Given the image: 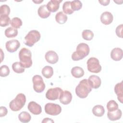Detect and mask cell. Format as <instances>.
Returning <instances> with one entry per match:
<instances>
[{
    "instance_id": "cell-23",
    "label": "cell",
    "mask_w": 123,
    "mask_h": 123,
    "mask_svg": "<svg viewBox=\"0 0 123 123\" xmlns=\"http://www.w3.org/2000/svg\"><path fill=\"white\" fill-rule=\"evenodd\" d=\"M67 16L62 12H59L55 15L56 21L59 24H64L67 21Z\"/></svg>"
},
{
    "instance_id": "cell-32",
    "label": "cell",
    "mask_w": 123,
    "mask_h": 123,
    "mask_svg": "<svg viewBox=\"0 0 123 123\" xmlns=\"http://www.w3.org/2000/svg\"><path fill=\"white\" fill-rule=\"evenodd\" d=\"M11 22V20L8 15L0 16V25L1 27H5L8 25Z\"/></svg>"
},
{
    "instance_id": "cell-37",
    "label": "cell",
    "mask_w": 123,
    "mask_h": 123,
    "mask_svg": "<svg viewBox=\"0 0 123 123\" xmlns=\"http://www.w3.org/2000/svg\"><path fill=\"white\" fill-rule=\"evenodd\" d=\"M8 113V110L5 107L0 106V117H2L7 115Z\"/></svg>"
},
{
    "instance_id": "cell-10",
    "label": "cell",
    "mask_w": 123,
    "mask_h": 123,
    "mask_svg": "<svg viewBox=\"0 0 123 123\" xmlns=\"http://www.w3.org/2000/svg\"><path fill=\"white\" fill-rule=\"evenodd\" d=\"M5 47L8 52L13 53L15 52L20 47V43L18 40L12 39L6 42Z\"/></svg>"
},
{
    "instance_id": "cell-27",
    "label": "cell",
    "mask_w": 123,
    "mask_h": 123,
    "mask_svg": "<svg viewBox=\"0 0 123 123\" xmlns=\"http://www.w3.org/2000/svg\"><path fill=\"white\" fill-rule=\"evenodd\" d=\"M62 10L65 14H71L74 12L71 8V1H67L64 2L62 5Z\"/></svg>"
},
{
    "instance_id": "cell-13",
    "label": "cell",
    "mask_w": 123,
    "mask_h": 123,
    "mask_svg": "<svg viewBox=\"0 0 123 123\" xmlns=\"http://www.w3.org/2000/svg\"><path fill=\"white\" fill-rule=\"evenodd\" d=\"M89 84L92 88L97 89L100 87L101 81L99 77L96 75H90L88 79Z\"/></svg>"
},
{
    "instance_id": "cell-7",
    "label": "cell",
    "mask_w": 123,
    "mask_h": 123,
    "mask_svg": "<svg viewBox=\"0 0 123 123\" xmlns=\"http://www.w3.org/2000/svg\"><path fill=\"white\" fill-rule=\"evenodd\" d=\"M33 88L37 93L42 92L45 88V84L42 77L39 75H35L32 78Z\"/></svg>"
},
{
    "instance_id": "cell-21",
    "label": "cell",
    "mask_w": 123,
    "mask_h": 123,
    "mask_svg": "<svg viewBox=\"0 0 123 123\" xmlns=\"http://www.w3.org/2000/svg\"><path fill=\"white\" fill-rule=\"evenodd\" d=\"M71 74L73 77L79 78L84 75V71L81 67L75 66L71 69Z\"/></svg>"
},
{
    "instance_id": "cell-11",
    "label": "cell",
    "mask_w": 123,
    "mask_h": 123,
    "mask_svg": "<svg viewBox=\"0 0 123 123\" xmlns=\"http://www.w3.org/2000/svg\"><path fill=\"white\" fill-rule=\"evenodd\" d=\"M46 61L51 64L56 63L59 60L58 54L54 51L49 50L47 51L45 55Z\"/></svg>"
},
{
    "instance_id": "cell-29",
    "label": "cell",
    "mask_w": 123,
    "mask_h": 123,
    "mask_svg": "<svg viewBox=\"0 0 123 123\" xmlns=\"http://www.w3.org/2000/svg\"><path fill=\"white\" fill-rule=\"evenodd\" d=\"M22 23H23L21 19L17 17L13 18L10 22L11 26L16 29L19 28L22 26Z\"/></svg>"
},
{
    "instance_id": "cell-38",
    "label": "cell",
    "mask_w": 123,
    "mask_h": 123,
    "mask_svg": "<svg viewBox=\"0 0 123 123\" xmlns=\"http://www.w3.org/2000/svg\"><path fill=\"white\" fill-rule=\"evenodd\" d=\"M100 4L103 6H107L110 3V0H98Z\"/></svg>"
},
{
    "instance_id": "cell-24",
    "label": "cell",
    "mask_w": 123,
    "mask_h": 123,
    "mask_svg": "<svg viewBox=\"0 0 123 123\" xmlns=\"http://www.w3.org/2000/svg\"><path fill=\"white\" fill-rule=\"evenodd\" d=\"M42 75L46 78H50L53 74V69L50 66H46L42 69Z\"/></svg>"
},
{
    "instance_id": "cell-20",
    "label": "cell",
    "mask_w": 123,
    "mask_h": 123,
    "mask_svg": "<svg viewBox=\"0 0 123 123\" xmlns=\"http://www.w3.org/2000/svg\"><path fill=\"white\" fill-rule=\"evenodd\" d=\"M37 13L40 17L45 19L49 17L51 13L47 9L46 5H42L38 8Z\"/></svg>"
},
{
    "instance_id": "cell-19",
    "label": "cell",
    "mask_w": 123,
    "mask_h": 123,
    "mask_svg": "<svg viewBox=\"0 0 123 123\" xmlns=\"http://www.w3.org/2000/svg\"><path fill=\"white\" fill-rule=\"evenodd\" d=\"M114 92L117 96L118 100L123 103V81L117 83L114 86Z\"/></svg>"
},
{
    "instance_id": "cell-4",
    "label": "cell",
    "mask_w": 123,
    "mask_h": 123,
    "mask_svg": "<svg viewBox=\"0 0 123 123\" xmlns=\"http://www.w3.org/2000/svg\"><path fill=\"white\" fill-rule=\"evenodd\" d=\"M26 102V97L25 94L19 93L16 97L9 103L10 109L14 111H20L25 106Z\"/></svg>"
},
{
    "instance_id": "cell-2",
    "label": "cell",
    "mask_w": 123,
    "mask_h": 123,
    "mask_svg": "<svg viewBox=\"0 0 123 123\" xmlns=\"http://www.w3.org/2000/svg\"><path fill=\"white\" fill-rule=\"evenodd\" d=\"M89 51L90 49L87 44L79 43L76 47V51L72 55V59L74 61L82 60L89 54Z\"/></svg>"
},
{
    "instance_id": "cell-36",
    "label": "cell",
    "mask_w": 123,
    "mask_h": 123,
    "mask_svg": "<svg viewBox=\"0 0 123 123\" xmlns=\"http://www.w3.org/2000/svg\"><path fill=\"white\" fill-rule=\"evenodd\" d=\"M123 24H121L116 27L115 30L117 36L121 38H123Z\"/></svg>"
},
{
    "instance_id": "cell-16",
    "label": "cell",
    "mask_w": 123,
    "mask_h": 123,
    "mask_svg": "<svg viewBox=\"0 0 123 123\" xmlns=\"http://www.w3.org/2000/svg\"><path fill=\"white\" fill-rule=\"evenodd\" d=\"M113 19V17L111 13L109 12H103L100 16L101 22L105 25L111 24Z\"/></svg>"
},
{
    "instance_id": "cell-22",
    "label": "cell",
    "mask_w": 123,
    "mask_h": 123,
    "mask_svg": "<svg viewBox=\"0 0 123 123\" xmlns=\"http://www.w3.org/2000/svg\"><path fill=\"white\" fill-rule=\"evenodd\" d=\"M93 114L97 117H102L105 113V109L103 106L97 105L92 109Z\"/></svg>"
},
{
    "instance_id": "cell-39",
    "label": "cell",
    "mask_w": 123,
    "mask_h": 123,
    "mask_svg": "<svg viewBox=\"0 0 123 123\" xmlns=\"http://www.w3.org/2000/svg\"><path fill=\"white\" fill-rule=\"evenodd\" d=\"M54 121L52 120L51 119L49 118H45L43 119V120L42 121V123H54Z\"/></svg>"
},
{
    "instance_id": "cell-9",
    "label": "cell",
    "mask_w": 123,
    "mask_h": 123,
    "mask_svg": "<svg viewBox=\"0 0 123 123\" xmlns=\"http://www.w3.org/2000/svg\"><path fill=\"white\" fill-rule=\"evenodd\" d=\"M63 91L62 88L59 87L51 88L47 90L46 93V97L49 100H55L59 99Z\"/></svg>"
},
{
    "instance_id": "cell-25",
    "label": "cell",
    "mask_w": 123,
    "mask_h": 123,
    "mask_svg": "<svg viewBox=\"0 0 123 123\" xmlns=\"http://www.w3.org/2000/svg\"><path fill=\"white\" fill-rule=\"evenodd\" d=\"M5 36L8 38H13L16 37L18 35L17 29L12 27H9L6 29L4 32Z\"/></svg>"
},
{
    "instance_id": "cell-30",
    "label": "cell",
    "mask_w": 123,
    "mask_h": 123,
    "mask_svg": "<svg viewBox=\"0 0 123 123\" xmlns=\"http://www.w3.org/2000/svg\"><path fill=\"white\" fill-rule=\"evenodd\" d=\"M12 69L13 71L17 74H21L25 72V68L23 67L19 62H14L12 64Z\"/></svg>"
},
{
    "instance_id": "cell-8",
    "label": "cell",
    "mask_w": 123,
    "mask_h": 123,
    "mask_svg": "<svg viewBox=\"0 0 123 123\" xmlns=\"http://www.w3.org/2000/svg\"><path fill=\"white\" fill-rule=\"evenodd\" d=\"M45 112L50 115L56 116L60 114L62 111V107L60 105L53 103H48L45 106Z\"/></svg>"
},
{
    "instance_id": "cell-3",
    "label": "cell",
    "mask_w": 123,
    "mask_h": 123,
    "mask_svg": "<svg viewBox=\"0 0 123 123\" xmlns=\"http://www.w3.org/2000/svg\"><path fill=\"white\" fill-rule=\"evenodd\" d=\"M31 57V52L27 48H22L19 52L20 63L25 68H28L32 66V60Z\"/></svg>"
},
{
    "instance_id": "cell-33",
    "label": "cell",
    "mask_w": 123,
    "mask_h": 123,
    "mask_svg": "<svg viewBox=\"0 0 123 123\" xmlns=\"http://www.w3.org/2000/svg\"><path fill=\"white\" fill-rule=\"evenodd\" d=\"M82 7V3L81 1L78 0H75L71 1V8L73 11H78Z\"/></svg>"
},
{
    "instance_id": "cell-5",
    "label": "cell",
    "mask_w": 123,
    "mask_h": 123,
    "mask_svg": "<svg viewBox=\"0 0 123 123\" xmlns=\"http://www.w3.org/2000/svg\"><path fill=\"white\" fill-rule=\"evenodd\" d=\"M41 37L40 33L36 30L30 31L25 37L24 43L25 45L31 47L38 42Z\"/></svg>"
},
{
    "instance_id": "cell-28",
    "label": "cell",
    "mask_w": 123,
    "mask_h": 123,
    "mask_svg": "<svg viewBox=\"0 0 123 123\" xmlns=\"http://www.w3.org/2000/svg\"><path fill=\"white\" fill-rule=\"evenodd\" d=\"M94 33L90 30H84L83 31L82 33V37L86 40H91L94 37Z\"/></svg>"
},
{
    "instance_id": "cell-35",
    "label": "cell",
    "mask_w": 123,
    "mask_h": 123,
    "mask_svg": "<svg viewBox=\"0 0 123 123\" xmlns=\"http://www.w3.org/2000/svg\"><path fill=\"white\" fill-rule=\"evenodd\" d=\"M10 13V7L6 5H2L0 7V15H9Z\"/></svg>"
},
{
    "instance_id": "cell-18",
    "label": "cell",
    "mask_w": 123,
    "mask_h": 123,
    "mask_svg": "<svg viewBox=\"0 0 123 123\" xmlns=\"http://www.w3.org/2000/svg\"><path fill=\"white\" fill-rule=\"evenodd\" d=\"M122 115V112L120 109H117L112 111H108L107 117L111 121H116L119 120Z\"/></svg>"
},
{
    "instance_id": "cell-15",
    "label": "cell",
    "mask_w": 123,
    "mask_h": 123,
    "mask_svg": "<svg viewBox=\"0 0 123 123\" xmlns=\"http://www.w3.org/2000/svg\"><path fill=\"white\" fill-rule=\"evenodd\" d=\"M62 0H51L47 4V7L50 12H57L60 7V4Z\"/></svg>"
},
{
    "instance_id": "cell-17",
    "label": "cell",
    "mask_w": 123,
    "mask_h": 123,
    "mask_svg": "<svg viewBox=\"0 0 123 123\" xmlns=\"http://www.w3.org/2000/svg\"><path fill=\"white\" fill-rule=\"evenodd\" d=\"M123 50L119 48H115L111 52V57L115 61H120L123 58Z\"/></svg>"
},
{
    "instance_id": "cell-34",
    "label": "cell",
    "mask_w": 123,
    "mask_h": 123,
    "mask_svg": "<svg viewBox=\"0 0 123 123\" xmlns=\"http://www.w3.org/2000/svg\"><path fill=\"white\" fill-rule=\"evenodd\" d=\"M10 74V69L6 65H3L0 67V76L1 77H6Z\"/></svg>"
},
{
    "instance_id": "cell-26",
    "label": "cell",
    "mask_w": 123,
    "mask_h": 123,
    "mask_svg": "<svg viewBox=\"0 0 123 123\" xmlns=\"http://www.w3.org/2000/svg\"><path fill=\"white\" fill-rule=\"evenodd\" d=\"M18 119L22 123H26L30 122L31 119V116L28 112L23 111L19 114Z\"/></svg>"
},
{
    "instance_id": "cell-6",
    "label": "cell",
    "mask_w": 123,
    "mask_h": 123,
    "mask_svg": "<svg viewBox=\"0 0 123 123\" xmlns=\"http://www.w3.org/2000/svg\"><path fill=\"white\" fill-rule=\"evenodd\" d=\"M87 68L88 71L93 73H98L101 70L99 60L95 57L90 58L87 61Z\"/></svg>"
},
{
    "instance_id": "cell-14",
    "label": "cell",
    "mask_w": 123,
    "mask_h": 123,
    "mask_svg": "<svg viewBox=\"0 0 123 123\" xmlns=\"http://www.w3.org/2000/svg\"><path fill=\"white\" fill-rule=\"evenodd\" d=\"M59 99L62 104L63 105H68L72 101V95L71 93L68 90L63 91L62 94L59 98Z\"/></svg>"
},
{
    "instance_id": "cell-31",
    "label": "cell",
    "mask_w": 123,
    "mask_h": 123,
    "mask_svg": "<svg viewBox=\"0 0 123 123\" xmlns=\"http://www.w3.org/2000/svg\"><path fill=\"white\" fill-rule=\"evenodd\" d=\"M107 108L108 111H112L118 109V105L115 101L111 100L107 103Z\"/></svg>"
},
{
    "instance_id": "cell-40",
    "label": "cell",
    "mask_w": 123,
    "mask_h": 123,
    "mask_svg": "<svg viewBox=\"0 0 123 123\" xmlns=\"http://www.w3.org/2000/svg\"><path fill=\"white\" fill-rule=\"evenodd\" d=\"M43 0H33V2H34V3H36V4H39V3H40L41 2H43Z\"/></svg>"
},
{
    "instance_id": "cell-12",
    "label": "cell",
    "mask_w": 123,
    "mask_h": 123,
    "mask_svg": "<svg viewBox=\"0 0 123 123\" xmlns=\"http://www.w3.org/2000/svg\"><path fill=\"white\" fill-rule=\"evenodd\" d=\"M28 110L34 115H38L42 112V108L40 105L35 101H31L27 106Z\"/></svg>"
},
{
    "instance_id": "cell-1",
    "label": "cell",
    "mask_w": 123,
    "mask_h": 123,
    "mask_svg": "<svg viewBox=\"0 0 123 123\" xmlns=\"http://www.w3.org/2000/svg\"><path fill=\"white\" fill-rule=\"evenodd\" d=\"M91 90L92 88L89 84L88 79H84L80 81L76 86L75 93L79 98H85L87 97Z\"/></svg>"
}]
</instances>
